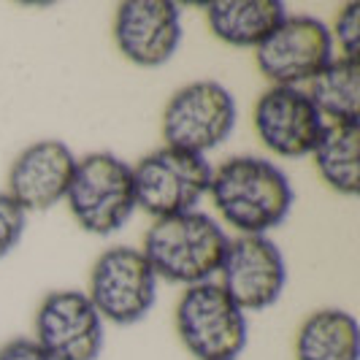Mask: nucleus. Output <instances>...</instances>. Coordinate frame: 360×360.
Masks as SVG:
<instances>
[{
    "instance_id": "14",
    "label": "nucleus",
    "mask_w": 360,
    "mask_h": 360,
    "mask_svg": "<svg viewBox=\"0 0 360 360\" xmlns=\"http://www.w3.org/2000/svg\"><path fill=\"white\" fill-rule=\"evenodd\" d=\"M288 17L282 0H212L206 3L209 30L236 49H257L271 30Z\"/></svg>"
},
{
    "instance_id": "8",
    "label": "nucleus",
    "mask_w": 360,
    "mask_h": 360,
    "mask_svg": "<svg viewBox=\"0 0 360 360\" xmlns=\"http://www.w3.org/2000/svg\"><path fill=\"white\" fill-rule=\"evenodd\" d=\"M330 27L309 14H288L255 49V65L271 87H304L336 57Z\"/></svg>"
},
{
    "instance_id": "16",
    "label": "nucleus",
    "mask_w": 360,
    "mask_h": 360,
    "mask_svg": "<svg viewBox=\"0 0 360 360\" xmlns=\"http://www.w3.org/2000/svg\"><path fill=\"white\" fill-rule=\"evenodd\" d=\"M309 158L333 193L355 198L360 190V122H328Z\"/></svg>"
},
{
    "instance_id": "6",
    "label": "nucleus",
    "mask_w": 360,
    "mask_h": 360,
    "mask_svg": "<svg viewBox=\"0 0 360 360\" xmlns=\"http://www.w3.org/2000/svg\"><path fill=\"white\" fill-rule=\"evenodd\" d=\"M133 171L136 209H144L152 219L198 212L200 200L209 195L212 165L200 155H190L174 146L162 144L160 149L144 155Z\"/></svg>"
},
{
    "instance_id": "19",
    "label": "nucleus",
    "mask_w": 360,
    "mask_h": 360,
    "mask_svg": "<svg viewBox=\"0 0 360 360\" xmlns=\"http://www.w3.org/2000/svg\"><path fill=\"white\" fill-rule=\"evenodd\" d=\"M333 46H339L342 52L339 57H349V60H358V46H360V3H347L339 17L333 22Z\"/></svg>"
},
{
    "instance_id": "15",
    "label": "nucleus",
    "mask_w": 360,
    "mask_h": 360,
    "mask_svg": "<svg viewBox=\"0 0 360 360\" xmlns=\"http://www.w3.org/2000/svg\"><path fill=\"white\" fill-rule=\"evenodd\" d=\"M295 360H360L358 320L344 309H317L295 333Z\"/></svg>"
},
{
    "instance_id": "4",
    "label": "nucleus",
    "mask_w": 360,
    "mask_h": 360,
    "mask_svg": "<svg viewBox=\"0 0 360 360\" xmlns=\"http://www.w3.org/2000/svg\"><path fill=\"white\" fill-rule=\"evenodd\" d=\"M174 323L179 342L195 360H238L250 342L247 314L214 279L184 288Z\"/></svg>"
},
{
    "instance_id": "7",
    "label": "nucleus",
    "mask_w": 360,
    "mask_h": 360,
    "mask_svg": "<svg viewBox=\"0 0 360 360\" xmlns=\"http://www.w3.org/2000/svg\"><path fill=\"white\" fill-rule=\"evenodd\" d=\"M158 285L139 247H108L92 263L87 298L103 323L136 325L155 307Z\"/></svg>"
},
{
    "instance_id": "20",
    "label": "nucleus",
    "mask_w": 360,
    "mask_h": 360,
    "mask_svg": "<svg viewBox=\"0 0 360 360\" xmlns=\"http://www.w3.org/2000/svg\"><path fill=\"white\" fill-rule=\"evenodd\" d=\"M0 360H49L33 336H17L0 347Z\"/></svg>"
},
{
    "instance_id": "13",
    "label": "nucleus",
    "mask_w": 360,
    "mask_h": 360,
    "mask_svg": "<svg viewBox=\"0 0 360 360\" xmlns=\"http://www.w3.org/2000/svg\"><path fill=\"white\" fill-rule=\"evenodd\" d=\"M76 162L79 158L65 141L41 139L36 144L25 146L17 160L11 162L6 193L27 214L49 212L57 203H65Z\"/></svg>"
},
{
    "instance_id": "9",
    "label": "nucleus",
    "mask_w": 360,
    "mask_h": 360,
    "mask_svg": "<svg viewBox=\"0 0 360 360\" xmlns=\"http://www.w3.org/2000/svg\"><path fill=\"white\" fill-rule=\"evenodd\" d=\"M214 282L244 314L266 311L285 292L288 260L269 236H236L228 241Z\"/></svg>"
},
{
    "instance_id": "17",
    "label": "nucleus",
    "mask_w": 360,
    "mask_h": 360,
    "mask_svg": "<svg viewBox=\"0 0 360 360\" xmlns=\"http://www.w3.org/2000/svg\"><path fill=\"white\" fill-rule=\"evenodd\" d=\"M304 92L325 122H360V60L333 57Z\"/></svg>"
},
{
    "instance_id": "5",
    "label": "nucleus",
    "mask_w": 360,
    "mask_h": 360,
    "mask_svg": "<svg viewBox=\"0 0 360 360\" xmlns=\"http://www.w3.org/2000/svg\"><path fill=\"white\" fill-rule=\"evenodd\" d=\"M236 120H238V108L233 92L222 82L198 79L179 87L168 98L162 108L160 130L165 146L206 158V152L222 146L231 139Z\"/></svg>"
},
{
    "instance_id": "18",
    "label": "nucleus",
    "mask_w": 360,
    "mask_h": 360,
    "mask_svg": "<svg viewBox=\"0 0 360 360\" xmlns=\"http://www.w3.org/2000/svg\"><path fill=\"white\" fill-rule=\"evenodd\" d=\"M27 228V212L6 190L0 193V260L19 247Z\"/></svg>"
},
{
    "instance_id": "11",
    "label": "nucleus",
    "mask_w": 360,
    "mask_h": 360,
    "mask_svg": "<svg viewBox=\"0 0 360 360\" xmlns=\"http://www.w3.org/2000/svg\"><path fill=\"white\" fill-rule=\"evenodd\" d=\"M181 8L171 0H125L114 14V44L127 63L162 68L179 52Z\"/></svg>"
},
{
    "instance_id": "1",
    "label": "nucleus",
    "mask_w": 360,
    "mask_h": 360,
    "mask_svg": "<svg viewBox=\"0 0 360 360\" xmlns=\"http://www.w3.org/2000/svg\"><path fill=\"white\" fill-rule=\"evenodd\" d=\"M209 198L238 236H269L290 217L295 190L274 160L238 155L212 171Z\"/></svg>"
},
{
    "instance_id": "3",
    "label": "nucleus",
    "mask_w": 360,
    "mask_h": 360,
    "mask_svg": "<svg viewBox=\"0 0 360 360\" xmlns=\"http://www.w3.org/2000/svg\"><path fill=\"white\" fill-rule=\"evenodd\" d=\"M65 206L76 225L92 236H114L136 212L133 171L114 152H90L79 158Z\"/></svg>"
},
{
    "instance_id": "10",
    "label": "nucleus",
    "mask_w": 360,
    "mask_h": 360,
    "mask_svg": "<svg viewBox=\"0 0 360 360\" xmlns=\"http://www.w3.org/2000/svg\"><path fill=\"white\" fill-rule=\"evenodd\" d=\"M87 292L52 290L36 311L38 347L49 360H98L106 342V328Z\"/></svg>"
},
{
    "instance_id": "2",
    "label": "nucleus",
    "mask_w": 360,
    "mask_h": 360,
    "mask_svg": "<svg viewBox=\"0 0 360 360\" xmlns=\"http://www.w3.org/2000/svg\"><path fill=\"white\" fill-rule=\"evenodd\" d=\"M228 241L231 238L225 228L214 217L187 212L152 219L144 233L141 252L160 282L193 288L214 279Z\"/></svg>"
},
{
    "instance_id": "12",
    "label": "nucleus",
    "mask_w": 360,
    "mask_h": 360,
    "mask_svg": "<svg viewBox=\"0 0 360 360\" xmlns=\"http://www.w3.org/2000/svg\"><path fill=\"white\" fill-rule=\"evenodd\" d=\"M260 144L276 158H309L320 141L325 122L304 87H269L252 111Z\"/></svg>"
}]
</instances>
